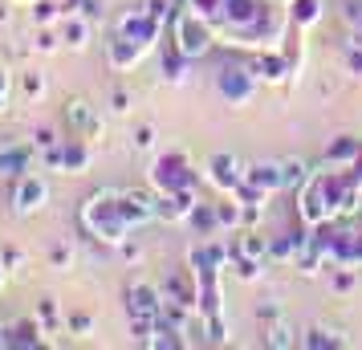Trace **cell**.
<instances>
[{"mask_svg":"<svg viewBox=\"0 0 362 350\" xmlns=\"http://www.w3.org/2000/svg\"><path fill=\"white\" fill-rule=\"evenodd\" d=\"M257 69H240V66H232V69H224L220 74V94H224V102H232V106H245L252 94H257Z\"/></svg>","mask_w":362,"mask_h":350,"instance_id":"cell-6","label":"cell"},{"mask_svg":"<svg viewBox=\"0 0 362 350\" xmlns=\"http://www.w3.org/2000/svg\"><path fill=\"white\" fill-rule=\"evenodd\" d=\"M248 184L264 187V192H285V180H281V159L252 163V167H248Z\"/></svg>","mask_w":362,"mask_h":350,"instance_id":"cell-12","label":"cell"},{"mask_svg":"<svg viewBox=\"0 0 362 350\" xmlns=\"http://www.w3.org/2000/svg\"><path fill=\"white\" fill-rule=\"evenodd\" d=\"M66 122H69L78 134H82V139H102V131H106L102 115H98V110H94L86 98H69V102H66Z\"/></svg>","mask_w":362,"mask_h":350,"instance_id":"cell-9","label":"cell"},{"mask_svg":"<svg viewBox=\"0 0 362 350\" xmlns=\"http://www.w3.org/2000/svg\"><path fill=\"white\" fill-rule=\"evenodd\" d=\"M301 338H297V330L285 322V317H273L269 322V330H264V346H273V350H285V346H297Z\"/></svg>","mask_w":362,"mask_h":350,"instance_id":"cell-13","label":"cell"},{"mask_svg":"<svg viewBox=\"0 0 362 350\" xmlns=\"http://www.w3.org/2000/svg\"><path fill=\"white\" fill-rule=\"evenodd\" d=\"M49 265L53 269H69V265H74V249H66V245L49 249Z\"/></svg>","mask_w":362,"mask_h":350,"instance_id":"cell-24","label":"cell"},{"mask_svg":"<svg viewBox=\"0 0 362 350\" xmlns=\"http://www.w3.org/2000/svg\"><path fill=\"white\" fill-rule=\"evenodd\" d=\"M285 4H289V0H285Z\"/></svg>","mask_w":362,"mask_h":350,"instance_id":"cell-32","label":"cell"},{"mask_svg":"<svg viewBox=\"0 0 362 350\" xmlns=\"http://www.w3.org/2000/svg\"><path fill=\"white\" fill-rule=\"evenodd\" d=\"M301 346H350V342H346V338H334V330H322V326H317V330H310L301 338Z\"/></svg>","mask_w":362,"mask_h":350,"instance_id":"cell-21","label":"cell"},{"mask_svg":"<svg viewBox=\"0 0 362 350\" xmlns=\"http://www.w3.org/2000/svg\"><path fill=\"white\" fill-rule=\"evenodd\" d=\"M159 220V200L147 192H127V187H98L82 204V228L94 233L102 245H127L143 224Z\"/></svg>","mask_w":362,"mask_h":350,"instance_id":"cell-1","label":"cell"},{"mask_svg":"<svg viewBox=\"0 0 362 350\" xmlns=\"http://www.w3.org/2000/svg\"><path fill=\"white\" fill-rule=\"evenodd\" d=\"M171 37H175V49H180L183 57L196 62V57H204V53L220 41V29H216V21L208 17L204 8H196V4H180Z\"/></svg>","mask_w":362,"mask_h":350,"instance_id":"cell-2","label":"cell"},{"mask_svg":"<svg viewBox=\"0 0 362 350\" xmlns=\"http://www.w3.org/2000/svg\"><path fill=\"white\" fill-rule=\"evenodd\" d=\"M8 90H13V78H8V69H0V110L8 106Z\"/></svg>","mask_w":362,"mask_h":350,"instance_id":"cell-28","label":"cell"},{"mask_svg":"<svg viewBox=\"0 0 362 350\" xmlns=\"http://www.w3.org/2000/svg\"><path fill=\"white\" fill-rule=\"evenodd\" d=\"M0 25H8V0H0Z\"/></svg>","mask_w":362,"mask_h":350,"instance_id":"cell-29","label":"cell"},{"mask_svg":"<svg viewBox=\"0 0 362 350\" xmlns=\"http://www.w3.org/2000/svg\"><path fill=\"white\" fill-rule=\"evenodd\" d=\"M21 94L29 102H41L45 98V74H41V69H29V74L21 78Z\"/></svg>","mask_w":362,"mask_h":350,"instance_id":"cell-19","label":"cell"},{"mask_svg":"<svg viewBox=\"0 0 362 350\" xmlns=\"http://www.w3.org/2000/svg\"><path fill=\"white\" fill-rule=\"evenodd\" d=\"M45 163L49 167H62L69 175H82L90 167V143L86 139H69V143H57V147L45 151Z\"/></svg>","mask_w":362,"mask_h":350,"instance_id":"cell-5","label":"cell"},{"mask_svg":"<svg viewBox=\"0 0 362 350\" xmlns=\"http://www.w3.org/2000/svg\"><path fill=\"white\" fill-rule=\"evenodd\" d=\"M4 334H8V326H4V322H0V346H4Z\"/></svg>","mask_w":362,"mask_h":350,"instance_id":"cell-31","label":"cell"},{"mask_svg":"<svg viewBox=\"0 0 362 350\" xmlns=\"http://www.w3.org/2000/svg\"><path fill=\"white\" fill-rule=\"evenodd\" d=\"M4 273H8V265H4V257H0V285H4Z\"/></svg>","mask_w":362,"mask_h":350,"instance_id":"cell-30","label":"cell"},{"mask_svg":"<svg viewBox=\"0 0 362 350\" xmlns=\"http://www.w3.org/2000/svg\"><path fill=\"white\" fill-rule=\"evenodd\" d=\"M208 180H212L224 196H232V192H240V187L248 184V167L240 163L236 155L224 151V155H212V159H208Z\"/></svg>","mask_w":362,"mask_h":350,"instance_id":"cell-4","label":"cell"},{"mask_svg":"<svg viewBox=\"0 0 362 350\" xmlns=\"http://www.w3.org/2000/svg\"><path fill=\"white\" fill-rule=\"evenodd\" d=\"M151 184L159 187V196H167V192H192L196 175L187 171L183 155H167V159H155V167H151Z\"/></svg>","mask_w":362,"mask_h":350,"instance_id":"cell-3","label":"cell"},{"mask_svg":"<svg viewBox=\"0 0 362 350\" xmlns=\"http://www.w3.org/2000/svg\"><path fill=\"white\" fill-rule=\"evenodd\" d=\"M33 143H0V180H21L33 163Z\"/></svg>","mask_w":362,"mask_h":350,"instance_id":"cell-10","label":"cell"},{"mask_svg":"<svg viewBox=\"0 0 362 350\" xmlns=\"http://www.w3.org/2000/svg\"><path fill=\"white\" fill-rule=\"evenodd\" d=\"M37 322H41L45 330H62V317H57V310H53V301H49V298L37 305Z\"/></svg>","mask_w":362,"mask_h":350,"instance_id":"cell-22","label":"cell"},{"mask_svg":"<svg viewBox=\"0 0 362 350\" xmlns=\"http://www.w3.org/2000/svg\"><path fill=\"white\" fill-rule=\"evenodd\" d=\"M110 110H115V115H127V110H131V94H127V90H115V94H110Z\"/></svg>","mask_w":362,"mask_h":350,"instance_id":"cell-26","label":"cell"},{"mask_svg":"<svg viewBox=\"0 0 362 350\" xmlns=\"http://www.w3.org/2000/svg\"><path fill=\"white\" fill-rule=\"evenodd\" d=\"M134 147H139V151L155 147V127H139V131H134Z\"/></svg>","mask_w":362,"mask_h":350,"instance_id":"cell-25","label":"cell"},{"mask_svg":"<svg viewBox=\"0 0 362 350\" xmlns=\"http://www.w3.org/2000/svg\"><path fill=\"white\" fill-rule=\"evenodd\" d=\"M57 33H62V45L74 53H82L90 41H94V21L90 17H78V13H62L57 21Z\"/></svg>","mask_w":362,"mask_h":350,"instance_id":"cell-11","label":"cell"},{"mask_svg":"<svg viewBox=\"0 0 362 350\" xmlns=\"http://www.w3.org/2000/svg\"><path fill=\"white\" fill-rule=\"evenodd\" d=\"M240 257H252V261L269 265V240H264V236L245 233V236H240Z\"/></svg>","mask_w":362,"mask_h":350,"instance_id":"cell-18","label":"cell"},{"mask_svg":"<svg viewBox=\"0 0 362 350\" xmlns=\"http://www.w3.org/2000/svg\"><path fill=\"white\" fill-rule=\"evenodd\" d=\"M281 180H285V192H289V187H301L305 184V180H310V163H305V159H281Z\"/></svg>","mask_w":362,"mask_h":350,"instance_id":"cell-17","label":"cell"},{"mask_svg":"<svg viewBox=\"0 0 362 350\" xmlns=\"http://www.w3.org/2000/svg\"><path fill=\"white\" fill-rule=\"evenodd\" d=\"M90 326H94V317H90V314H74V317H69V330H74V334H86Z\"/></svg>","mask_w":362,"mask_h":350,"instance_id":"cell-27","label":"cell"},{"mask_svg":"<svg viewBox=\"0 0 362 350\" xmlns=\"http://www.w3.org/2000/svg\"><path fill=\"white\" fill-rule=\"evenodd\" d=\"M358 155H362V147L354 143V139H338V143L326 151V167H354Z\"/></svg>","mask_w":362,"mask_h":350,"instance_id":"cell-16","label":"cell"},{"mask_svg":"<svg viewBox=\"0 0 362 350\" xmlns=\"http://www.w3.org/2000/svg\"><path fill=\"white\" fill-rule=\"evenodd\" d=\"M57 143H62V139H57L49 127H37V131H33V147L37 151H49V147H57Z\"/></svg>","mask_w":362,"mask_h":350,"instance_id":"cell-23","label":"cell"},{"mask_svg":"<svg viewBox=\"0 0 362 350\" xmlns=\"http://www.w3.org/2000/svg\"><path fill=\"white\" fill-rule=\"evenodd\" d=\"M163 310V289L151 281H131L127 285V314L131 317H159Z\"/></svg>","mask_w":362,"mask_h":350,"instance_id":"cell-7","label":"cell"},{"mask_svg":"<svg viewBox=\"0 0 362 350\" xmlns=\"http://www.w3.org/2000/svg\"><path fill=\"white\" fill-rule=\"evenodd\" d=\"M57 21H62V8H53L49 0H33V25L37 29H49Z\"/></svg>","mask_w":362,"mask_h":350,"instance_id":"cell-20","label":"cell"},{"mask_svg":"<svg viewBox=\"0 0 362 350\" xmlns=\"http://www.w3.org/2000/svg\"><path fill=\"white\" fill-rule=\"evenodd\" d=\"M45 200H49V184L37 180V175H21L17 192H13V212L17 216H33V212L45 208Z\"/></svg>","mask_w":362,"mask_h":350,"instance_id":"cell-8","label":"cell"},{"mask_svg":"<svg viewBox=\"0 0 362 350\" xmlns=\"http://www.w3.org/2000/svg\"><path fill=\"white\" fill-rule=\"evenodd\" d=\"M289 21L297 29H313L322 21V4L317 0H289Z\"/></svg>","mask_w":362,"mask_h":350,"instance_id":"cell-14","label":"cell"},{"mask_svg":"<svg viewBox=\"0 0 362 350\" xmlns=\"http://www.w3.org/2000/svg\"><path fill=\"white\" fill-rule=\"evenodd\" d=\"M45 330L41 322H17V326H8V334H4V346H37L41 338L37 334Z\"/></svg>","mask_w":362,"mask_h":350,"instance_id":"cell-15","label":"cell"}]
</instances>
